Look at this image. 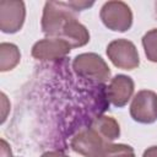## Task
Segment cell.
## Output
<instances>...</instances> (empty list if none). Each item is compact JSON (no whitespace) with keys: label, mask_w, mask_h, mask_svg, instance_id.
I'll list each match as a JSON object with an SVG mask.
<instances>
[{"label":"cell","mask_w":157,"mask_h":157,"mask_svg":"<svg viewBox=\"0 0 157 157\" xmlns=\"http://www.w3.org/2000/svg\"><path fill=\"white\" fill-rule=\"evenodd\" d=\"M76 12L70 1H47L42 16V32L48 37L59 38L64 23Z\"/></svg>","instance_id":"obj_1"},{"label":"cell","mask_w":157,"mask_h":157,"mask_svg":"<svg viewBox=\"0 0 157 157\" xmlns=\"http://www.w3.org/2000/svg\"><path fill=\"white\" fill-rule=\"evenodd\" d=\"M74 71L82 78L96 83L107 82L110 78V69L104 59L96 53H82L72 60Z\"/></svg>","instance_id":"obj_2"},{"label":"cell","mask_w":157,"mask_h":157,"mask_svg":"<svg viewBox=\"0 0 157 157\" xmlns=\"http://www.w3.org/2000/svg\"><path fill=\"white\" fill-rule=\"evenodd\" d=\"M99 16L103 25L114 32H126L132 26L131 9L124 1L113 0L104 2Z\"/></svg>","instance_id":"obj_3"},{"label":"cell","mask_w":157,"mask_h":157,"mask_svg":"<svg viewBox=\"0 0 157 157\" xmlns=\"http://www.w3.org/2000/svg\"><path fill=\"white\" fill-rule=\"evenodd\" d=\"M107 55L113 65L118 69L134 70L140 64V58L135 44L124 38L112 40L107 47Z\"/></svg>","instance_id":"obj_4"},{"label":"cell","mask_w":157,"mask_h":157,"mask_svg":"<svg viewBox=\"0 0 157 157\" xmlns=\"http://www.w3.org/2000/svg\"><path fill=\"white\" fill-rule=\"evenodd\" d=\"M131 118L141 124H152L157 120V94L150 90L139 91L130 104Z\"/></svg>","instance_id":"obj_5"},{"label":"cell","mask_w":157,"mask_h":157,"mask_svg":"<svg viewBox=\"0 0 157 157\" xmlns=\"http://www.w3.org/2000/svg\"><path fill=\"white\" fill-rule=\"evenodd\" d=\"M26 18V7L23 1L4 0L0 2V29L4 33L12 34L18 32Z\"/></svg>","instance_id":"obj_6"},{"label":"cell","mask_w":157,"mask_h":157,"mask_svg":"<svg viewBox=\"0 0 157 157\" xmlns=\"http://www.w3.org/2000/svg\"><path fill=\"white\" fill-rule=\"evenodd\" d=\"M71 48L72 47L65 39L48 37L36 42L32 47L31 54L37 60L53 61L65 58L70 53Z\"/></svg>","instance_id":"obj_7"},{"label":"cell","mask_w":157,"mask_h":157,"mask_svg":"<svg viewBox=\"0 0 157 157\" xmlns=\"http://www.w3.org/2000/svg\"><path fill=\"white\" fill-rule=\"evenodd\" d=\"M104 145L103 139L91 126L80 130L70 142L72 151L83 157H98Z\"/></svg>","instance_id":"obj_8"},{"label":"cell","mask_w":157,"mask_h":157,"mask_svg":"<svg viewBox=\"0 0 157 157\" xmlns=\"http://www.w3.org/2000/svg\"><path fill=\"white\" fill-rule=\"evenodd\" d=\"M134 88L135 83L130 76L123 74L115 75L107 87V98L114 107L123 108L132 97Z\"/></svg>","instance_id":"obj_9"},{"label":"cell","mask_w":157,"mask_h":157,"mask_svg":"<svg viewBox=\"0 0 157 157\" xmlns=\"http://www.w3.org/2000/svg\"><path fill=\"white\" fill-rule=\"evenodd\" d=\"M59 38L65 39L72 48H78L90 42V32L74 15L64 23Z\"/></svg>","instance_id":"obj_10"},{"label":"cell","mask_w":157,"mask_h":157,"mask_svg":"<svg viewBox=\"0 0 157 157\" xmlns=\"http://www.w3.org/2000/svg\"><path fill=\"white\" fill-rule=\"evenodd\" d=\"M91 128L103 139L105 144L113 142L120 135V126L118 121L112 117L102 115V117L96 118L92 121Z\"/></svg>","instance_id":"obj_11"},{"label":"cell","mask_w":157,"mask_h":157,"mask_svg":"<svg viewBox=\"0 0 157 157\" xmlns=\"http://www.w3.org/2000/svg\"><path fill=\"white\" fill-rule=\"evenodd\" d=\"M21 59L20 49L13 43H1L0 44V71L5 72L12 70L17 66Z\"/></svg>","instance_id":"obj_12"},{"label":"cell","mask_w":157,"mask_h":157,"mask_svg":"<svg viewBox=\"0 0 157 157\" xmlns=\"http://www.w3.org/2000/svg\"><path fill=\"white\" fill-rule=\"evenodd\" d=\"M98 157H135V151L125 144H105Z\"/></svg>","instance_id":"obj_13"},{"label":"cell","mask_w":157,"mask_h":157,"mask_svg":"<svg viewBox=\"0 0 157 157\" xmlns=\"http://www.w3.org/2000/svg\"><path fill=\"white\" fill-rule=\"evenodd\" d=\"M141 43L146 58L152 63H157V28H152L146 32L141 39Z\"/></svg>","instance_id":"obj_14"},{"label":"cell","mask_w":157,"mask_h":157,"mask_svg":"<svg viewBox=\"0 0 157 157\" xmlns=\"http://www.w3.org/2000/svg\"><path fill=\"white\" fill-rule=\"evenodd\" d=\"M40 157H69V156L63 153L61 151H47Z\"/></svg>","instance_id":"obj_15"},{"label":"cell","mask_w":157,"mask_h":157,"mask_svg":"<svg viewBox=\"0 0 157 157\" xmlns=\"http://www.w3.org/2000/svg\"><path fill=\"white\" fill-rule=\"evenodd\" d=\"M1 144H2V147H1V157H11V150L7 146L6 141L5 140H1Z\"/></svg>","instance_id":"obj_16"},{"label":"cell","mask_w":157,"mask_h":157,"mask_svg":"<svg viewBox=\"0 0 157 157\" xmlns=\"http://www.w3.org/2000/svg\"><path fill=\"white\" fill-rule=\"evenodd\" d=\"M142 157H157V146H151L145 150Z\"/></svg>","instance_id":"obj_17"},{"label":"cell","mask_w":157,"mask_h":157,"mask_svg":"<svg viewBox=\"0 0 157 157\" xmlns=\"http://www.w3.org/2000/svg\"><path fill=\"white\" fill-rule=\"evenodd\" d=\"M155 12H156V16H157V1H155Z\"/></svg>","instance_id":"obj_18"}]
</instances>
